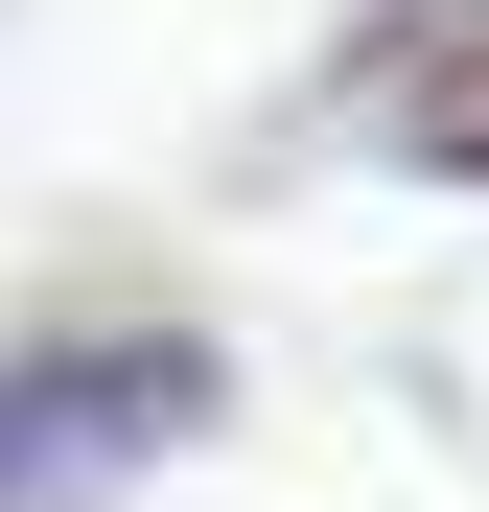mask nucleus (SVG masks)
Wrapping results in <instances>:
<instances>
[{"label":"nucleus","instance_id":"f257e3e1","mask_svg":"<svg viewBox=\"0 0 489 512\" xmlns=\"http://www.w3.org/2000/svg\"><path fill=\"white\" fill-rule=\"evenodd\" d=\"M163 419H187V350H47V373H0V512H47V489L140 466Z\"/></svg>","mask_w":489,"mask_h":512}]
</instances>
